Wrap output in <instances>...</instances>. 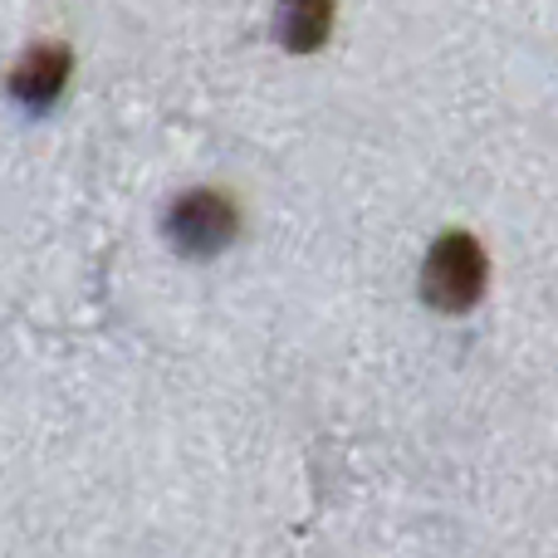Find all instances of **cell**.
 Segmentation results:
<instances>
[{
	"instance_id": "cell-4",
	"label": "cell",
	"mask_w": 558,
	"mask_h": 558,
	"mask_svg": "<svg viewBox=\"0 0 558 558\" xmlns=\"http://www.w3.org/2000/svg\"><path fill=\"white\" fill-rule=\"evenodd\" d=\"M333 25V5L328 0H299V5L279 10V39L289 49H318Z\"/></svg>"
},
{
	"instance_id": "cell-3",
	"label": "cell",
	"mask_w": 558,
	"mask_h": 558,
	"mask_svg": "<svg viewBox=\"0 0 558 558\" xmlns=\"http://www.w3.org/2000/svg\"><path fill=\"white\" fill-rule=\"evenodd\" d=\"M69 64H74V59H69L64 45H35L15 69H10V94H15L20 104H35V108L54 104L64 78H69Z\"/></svg>"
},
{
	"instance_id": "cell-2",
	"label": "cell",
	"mask_w": 558,
	"mask_h": 558,
	"mask_svg": "<svg viewBox=\"0 0 558 558\" xmlns=\"http://www.w3.org/2000/svg\"><path fill=\"white\" fill-rule=\"evenodd\" d=\"M241 231V216H235V202L226 192H211V186H196V192H182L172 206H167V241L177 245L192 260H206V255L226 251Z\"/></svg>"
},
{
	"instance_id": "cell-1",
	"label": "cell",
	"mask_w": 558,
	"mask_h": 558,
	"mask_svg": "<svg viewBox=\"0 0 558 558\" xmlns=\"http://www.w3.org/2000/svg\"><path fill=\"white\" fill-rule=\"evenodd\" d=\"M485 275H490V260H485L481 241L465 231H446L441 241L426 251L422 265V294L432 308L441 314H461L475 299L485 294Z\"/></svg>"
}]
</instances>
